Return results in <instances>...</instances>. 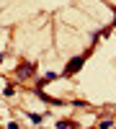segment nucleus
Instances as JSON below:
<instances>
[{"mask_svg":"<svg viewBox=\"0 0 116 129\" xmlns=\"http://www.w3.org/2000/svg\"><path fill=\"white\" fill-rule=\"evenodd\" d=\"M34 64H31V62H23V64H21V70H18V78H26V75H34Z\"/></svg>","mask_w":116,"mask_h":129,"instance_id":"f257e3e1","label":"nucleus"},{"mask_svg":"<svg viewBox=\"0 0 116 129\" xmlns=\"http://www.w3.org/2000/svg\"><path fill=\"white\" fill-rule=\"evenodd\" d=\"M80 64H83V57H75V59H72V62L67 64V70H65V72H67V75H72V72H78V70H80Z\"/></svg>","mask_w":116,"mask_h":129,"instance_id":"f03ea898","label":"nucleus"}]
</instances>
